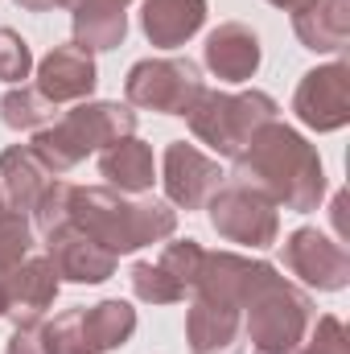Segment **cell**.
<instances>
[{
	"label": "cell",
	"mask_w": 350,
	"mask_h": 354,
	"mask_svg": "<svg viewBox=\"0 0 350 354\" xmlns=\"http://www.w3.org/2000/svg\"><path fill=\"white\" fill-rule=\"evenodd\" d=\"M235 181L260 189L284 210L309 214L326 198V169L317 149L288 124L272 120L248 140V149L235 157Z\"/></svg>",
	"instance_id": "6da1fadb"
},
{
	"label": "cell",
	"mask_w": 350,
	"mask_h": 354,
	"mask_svg": "<svg viewBox=\"0 0 350 354\" xmlns=\"http://www.w3.org/2000/svg\"><path fill=\"white\" fill-rule=\"evenodd\" d=\"M71 223L103 243L111 256L165 243L177 231V210L157 198H128L111 185H75Z\"/></svg>",
	"instance_id": "7a4b0ae2"
},
{
	"label": "cell",
	"mask_w": 350,
	"mask_h": 354,
	"mask_svg": "<svg viewBox=\"0 0 350 354\" xmlns=\"http://www.w3.org/2000/svg\"><path fill=\"white\" fill-rule=\"evenodd\" d=\"M136 132V111L128 103H79L75 111H66L62 120H54L50 128H37L33 136V153L42 157V165L54 177L71 174L79 161H87L95 149L116 145L120 136Z\"/></svg>",
	"instance_id": "3957f363"
},
{
	"label": "cell",
	"mask_w": 350,
	"mask_h": 354,
	"mask_svg": "<svg viewBox=\"0 0 350 354\" xmlns=\"http://www.w3.org/2000/svg\"><path fill=\"white\" fill-rule=\"evenodd\" d=\"M276 99L268 91H239V95H227V91H206L194 99V107L185 111L190 120V132L214 149L219 157H239L248 149V140L260 132L264 124L276 120Z\"/></svg>",
	"instance_id": "277c9868"
},
{
	"label": "cell",
	"mask_w": 350,
	"mask_h": 354,
	"mask_svg": "<svg viewBox=\"0 0 350 354\" xmlns=\"http://www.w3.org/2000/svg\"><path fill=\"white\" fill-rule=\"evenodd\" d=\"M313 326V297L272 272L243 305V338L256 354H293Z\"/></svg>",
	"instance_id": "5b68a950"
},
{
	"label": "cell",
	"mask_w": 350,
	"mask_h": 354,
	"mask_svg": "<svg viewBox=\"0 0 350 354\" xmlns=\"http://www.w3.org/2000/svg\"><path fill=\"white\" fill-rule=\"evenodd\" d=\"M210 210V227L214 235H223L227 243H239V248H252L264 252L280 239V206L272 198H264L260 189L252 185H219L206 202Z\"/></svg>",
	"instance_id": "8992f818"
},
{
	"label": "cell",
	"mask_w": 350,
	"mask_h": 354,
	"mask_svg": "<svg viewBox=\"0 0 350 354\" xmlns=\"http://www.w3.org/2000/svg\"><path fill=\"white\" fill-rule=\"evenodd\" d=\"M124 95H128V107L185 115L202 95V71L190 58H140L124 79Z\"/></svg>",
	"instance_id": "52a82bcc"
},
{
	"label": "cell",
	"mask_w": 350,
	"mask_h": 354,
	"mask_svg": "<svg viewBox=\"0 0 350 354\" xmlns=\"http://www.w3.org/2000/svg\"><path fill=\"white\" fill-rule=\"evenodd\" d=\"M284 268L317 292H342L350 284V256L342 239H330L317 227H297L284 239Z\"/></svg>",
	"instance_id": "ba28073f"
},
{
	"label": "cell",
	"mask_w": 350,
	"mask_h": 354,
	"mask_svg": "<svg viewBox=\"0 0 350 354\" xmlns=\"http://www.w3.org/2000/svg\"><path fill=\"white\" fill-rule=\"evenodd\" d=\"M293 111L313 132H338V128H347L350 124V66L347 62H326V66L309 71L297 83Z\"/></svg>",
	"instance_id": "9c48e42d"
},
{
	"label": "cell",
	"mask_w": 350,
	"mask_h": 354,
	"mask_svg": "<svg viewBox=\"0 0 350 354\" xmlns=\"http://www.w3.org/2000/svg\"><path fill=\"white\" fill-rule=\"evenodd\" d=\"M161 185H165L169 206H177V210H202L210 202V194L223 185V169L198 145L174 140L165 149V161H161Z\"/></svg>",
	"instance_id": "30bf717a"
},
{
	"label": "cell",
	"mask_w": 350,
	"mask_h": 354,
	"mask_svg": "<svg viewBox=\"0 0 350 354\" xmlns=\"http://www.w3.org/2000/svg\"><path fill=\"white\" fill-rule=\"evenodd\" d=\"M272 272H276V268L264 264V260H248V256H235V252H206V256H202V272H198V280H194V292H198L202 301L235 305V309L243 313L248 297L260 288Z\"/></svg>",
	"instance_id": "8fae6325"
},
{
	"label": "cell",
	"mask_w": 350,
	"mask_h": 354,
	"mask_svg": "<svg viewBox=\"0 0 350 354\" xmlns=\"http://www.w3.org/2000/svg\"><path fill=\"white\" fill-rule=\"evenodd\" d=\"M46 260L54 264L58 280H71V284H103L107 276H116V264H120V256H111L75 223L46 235Z\"/></svg>",
	"instance_id": "7c38bea8"
},
{
	"label": "cell",
	"mask_w": 350,
	"mask_h": 354,
	"mask_svg": "<svg viewBox=\"0 0 350 354\" xmlns=\"http://www.w3.org/2000/svg\"><path fill=\"white\" fill-rule=\"evenodd\" d=\"M95 83H99L95 58L87 50H79L75 41H66V46H54L37 62V83L33 87L42 91L54 107H62V103H87Z\"/></svg>",
	"instance_id": "4fadbf2b"
},
{
	"label": "cell",
	"mask_w": 350,
	"mask_h": 354,
	"mask_svg": "<svg viewBox=\"0 0 350 354\" xmlns=\"http://www.w3.org/2000/svg\"><path fill=\"white\" fill-rule=\"evenodd\" d=\"M260 58H264L260 37L243 21H223L219 29H210V37L202 46L206 71L214 79H223V83H248V79H256Z\"/></svg>",
	"instance_id": "5bb4252c"
},
{
	"label": "cell",
	"mask_w": 350,
	"mask_h": 354,
	"mask_svg": "<svg viewBox=\"0 0 350 354\" xmlns=\"http://www.w3.org/2000/svg\"><path fill=\"white\" fill-rule=\"evenodd\" d=\"M185 342H190V354H243V346H248L243 313L235 305L194 297V305L185 313Z\"/></svg>",
	"instance_id": "9a60e30c"
},
{
	"label": "cell",
	"mask_w": 350,
	"mask_h": 354,
	"mask_svg": "<svg viewBox=\"0 0 350 354\" xmlns=\"http://www.w3.org/2000/svg\"><path fill=\"white\" fill-rule=\"evenodd\" d=\"M58 297V272L46 256H25L17 268H8V313L12 326L42 322L54 309Z\"/></svg>",
	"instance_id": "2e32d148"
},
{
	"label": "cell",
	"mask_w": 350,
	"mask_h": 354,
	"mask_svg": "<svg viewBox=\"0 0 350 354\" xmlns=\"http://www.w3.org/2000/svg\"><path fill=\"white\" fill-rule=\"evenodd\" d=\"M99 177L120 189V194H145L157 181V157L153 145H145L140 136H120L116 145H107L99 153Z\"/></svg>",
	"instance_id": "e0dca14e"
},
{
	"label": "cell",
	"mask_w": 350,
	"mask_h": 354,
	"mask_svg": "<svg viewBox=\"0 0 350 354\" xmlns=\"http://www.w3.org/2000/svg\"><path fill=\"white\" fill-rule=\"evenodd\" d=\"M206 21V0H145L140 29L157 50L185 46Z\"/></svg>",
	"instance_id": "ac0fdd59"
},
{
	"label": "cell",
	"mask_w": 350,
	"mask_h": 354,
	"mask_svg": "<svg viewBox=\"0 0 350 354\" xmlns=\"http://www.w3.org/2000/svg\"><path fill=\"white\" fill-rule=\"evenodd\" d=\"M50 181H54V174L42 165V157L33 153V145H12V149L0 153V194L8 202V210L29 214Z\"/></svg>",
	"instance_id": "d6986e66"
},
{
	"label": "cell",
	"mask_w": 350,
	"mask_h": 354,
	"mask_svg": "<svg viewBox=\"0 0 350 354\" xmlns=\"http://www.w3.org/2000/svg\"><path fill=\"white\" fill-rule=\"evenodd\" d=\"M293 33L313 54H338L350 37V0H317L293 12Z\"/></svg>",
	"instance_id": "ffe728a7"
},
{
	"label": "cell",
	"mask_w": 350,
	"mask_h": 354,
	"mask_svg": "<svg viewBox=\"0 0 350 354\" xmlns=\"http://www.w3.org/2000/svg\"><path fill=\"white\" fill-rule=\"evenodd\" d=\"M128 37V12L111 0H79L75 4V46L79 50H116Z\"/></svg>",
	"instance_id": "44dd1931"
},
{
	"label": "cell",
	"mask_w": 350,
	"mask_h": 354,
	"mask_svg": "<svg viewBox=\"0 0 350 354\" xmlns=\"http://www.w3.org/2000/svg\"><path fill=\"white\" fill-rule=\"evenodd\" d=\"M136 334V309L128 301H99L83 309V338H87V351L91 354H107V351H120L128 338Z\"/></svg>",
	"instance_id": "7402d4cb"
},
{
	"label": "cell",
	"mask_w": 350,
	"mask_h": 354,
	"mask_svg": "<svg viewBox=\"0 0 350 354\" xmlns=\"http://www.w3.org/2000/svg\"><path fill=\"white\" fill-rule=\"evenodd\" d=\"M54 103L42 95L37 87H8L0 95V120L17 132H37V128H50L54 124Z\"/></svg>",
	"instance_id": "603a6c76"
},
{
	"label": "cell",
	"mask_w": 350,
	"mask_h": 354,
	"mask_svg": "<svg viewBox=\"0 0 350 354\" xmlns=\"http://www.w3.org/2000/svg\"><path fill=\"white\" fill-rule=\"evenodd\" d=\"M128 280H132V292L145 305H177V301H185V288L161 264H136L128 272Z\"/></svg>",
	"instance_id": "cb8c5ba5"
},
{
	"label": "cell",
	"mask_w": 350,
	"mask_h": 354,
	"mask_svg": "<svg viewBox=\"0 0 350 354\" xmlns=\"http://www.w3.org/2000/svg\"><path fill=\"white\" fill-rule=\"evenodd\" d=\"M33 252V223L21 210L0 206V272L17 268Z\"/></svg>",
	"instance_id": "d4e9b609"
},
{
	"label": "cell",
	"mask_w": 350,
	"mask_h": 354,
	"mask_svg": "<svg viewBox=\"0 0 350 354\" xmlns=\"http://www.w3.org/2000/svg\"><path fill=\"white\" fill-rule=\"evenodd\" d=\"M71 202H75V185L71 181H50L46 189H42V198H37V206L29 210L33 214V231H42V235H50V231H58V227H66L71 223Z\"/></svg>",
	"instance_id": "484cf974"
},
{
	"label": "cell",
	"mask_w": 350,
	"mask_h": 354,
	"mask_svg": "<svg viewBox=\"0 0 350 354\" xmlns=\"http://www.w3.org/2000/svg\"><path fill=\"white\" fill-rule=\"evenodd\" d=\"M202 256H206V248L198 239H174V243H165V252H161L157 264L165 268L185 292H194V280L202 272Z\"/></svg>",
	"instance_id": "4316f807"
},
{
	"label": "cell",
	"mask_w": 350,
	"mask_h": 354,
	"mask_svg": "<svg viewBox=\"0 0 350 354\" xmlns=\"http://www.w3.org/2000/svg\"><path fill=\"white\" fill-rule=\"evenodd\" d=\"M29 75H33V50H29V41L17 29L0 25V83L21 87V79H29Z\"/></svg>",
	"instance_id": "83f0119b"
},
{
	"label": "cell",
	"mask_w": 350,
	"mask_h": 354,
	"mask_svg": "<svg viewBox=\"0 0 350 354\" xmlns=\"http://www.w3.org/2000/svg\"><path fill=\"white\" fill-rule=\"evenodd\" d=\"M293 354H350V338H347L342 317H334V313L313 317V326H309L305 342H301Z\"/></svg>",
	"instance_id": "f1b7e54d"
},
{
	"label": "cell",
	"mask_w": 350,
	"mask_h": 354,
	"mask_svg": "<svg viewBox=\"0 0 350 354\" xmlns=\"http://www.w3.org/2000/svg\"><path fill=\"white\" fill-rule=\"evenodd\" d=\"M46 342L50 354H91L83 338V309H66L46 326Z\"/></svg>",
	"instance_id": "f546056e"
},
{
	"label": "cell",
	"mask_w": 350,
	"mask_h": 354,
	"mask_svg": "<svg viewBox=\"0 0 350 354\" xmlns=\"http://www.w3.org/2000/svg\"><path fill=\"white\" fill-rule=\"evenodd\" d=\"M4 354H50V342H46V326L29 322V326H17Z\"/></svg>",
	"instance_id": "4dcf8cb0"
},
{
	"label": "cell",
	"mask_w": 350,
	"mask_h": 354,
	"mask_svg": "<svg viewBox=\"0 0 350 354\" xmlns=\"http://www.w3.org/2000/svg\"><path fill=\"white\" fill-rule=\"evenodd\" d=\"M268 4H276V8H284V12H301V8H309V4H317V0H268Z\"/></svg>",
	"instance_id": "1f68e13d"
},
{
	"label": "cell",
	"mask_w": 350,
	"mask_h": 354,
	"mask_svg": "<svg viewBox=\"0 0 350 354\" xmlns=\"http://www.w3.org/2000/svg\"><path fill=\"white\" fill-rule=\"evenodd\" d=\"M21 8H29V12H50L54 8V0H17Z\"/></svg>",
	"instance_id": "d6a6232c"
},
{
	"label": "cell",
	"mask_w": 350,
	"mask_h": 354,
	"mask_svg": "<svg viewBox=\"0 0 350 354\" xmlns=\"http://www.w3.org/2000/svg\"><path fill=\"white\" fill-rule=\"evenodd\" d=\"M8 313V272H0V317Z\"/></svg>",
	"instance_id": "836d02e7"
},
{
	"label": "cell",
	"mask_w": 350,
	"mask_h": 354,
	"mask_svg": "<svg viewBox=\"0 0 350 354\" xmlns=\"http://www.w3.org/2000/svg\"><path fill=\"white\" fill-rule=\"evenodd\" d=\"M54 4H62V8H75V4H79V0H54Z\"/></svg>",
	"instance_id": "e575fe53"
},
{
	"label": "cell",
	"mask_w": 350,
	"mask_h": 354,
	"mask_svg": "<svg viewBox=\"0 0 350 354\" xmlns=\"http://www.w3.org/2000/svg\"><path fill=\"white\" fill-rule=\"evenodd\" d=\"M111 4H120V8H128V4H132V0H111Z\"/></svg>",
	"instance_id": "d590c367"
},
{
	"label": "cell",
	"mask_w": 350,
	"mask_h": 354,
	"mask_svg": "<svg viewBox=\"0 0 350 354\" xmlns=\"http://www.w3.org/2000/svg\"><path fill=\"white\" fill-rule=\"evenodd\" d=\"M0 206H4V194H0Z\"/></svg>",
	"instance_id": "8d00e7d4"
}]
</instances>
